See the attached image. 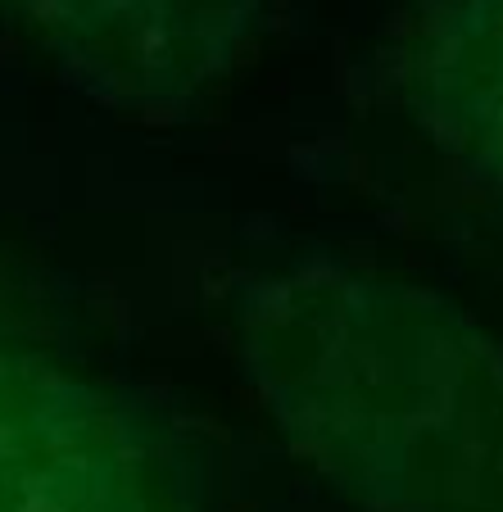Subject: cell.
Returning <instances> with one entry per match:
<instances>
[{"mask_svg": "<svg viewBox=\"0 0 503 512\" xmlns=\"http://www.w3.org/2000/svg\"><path fill=\"white\" fill-rule=\"evenodd\" d=\"M286 445L363 512H503V340L440 290L304 263L236 295Z\"/></svg>", "mask_w": 503, "mask_h": 512, "instance_id": "6da1fadb", "label": "cell"}, {"mask_svg": "<svg viewBox=\"0 0 503 512\" xmlns=\"http://www.w3.org/2000/svg\"><path fill=\"white\" fill-rule=\"evenodd\" d=\"M0 512H191L155 435L100 390L0 358Z\"/></svg>", "mask_w": 503, "mask_h": 512, "instance_id": "7a4b0ae2", "label": "cell"}, {"mask_svg": "<svg viewBox=\"0 0 503 512\" xmlns=\"http://www.w3.org/2000/svg\"><path fill=\"white\" fill-rule=\"evenodd\" d=\"M68 64L118 105H182L245 46L259 0H37Z\"/></svg>", "mask_w": 503, "mask_h": 512, "instance_id": "3957f363", "label": "cell"}, {"mask_svg": "<svg viewBox=\"0 0 503 512\" xmlns=\"http://www.w3.org/2000/svg\"><path fill=\"white\" fill-rule=\"evenodd\" d=\"M413 105L476 177L503 186V0H440L417 32Z\"/></svg>", "mask_w": 503, "mask_h": 512, "instance_id": "277c9868", "label": "cell"}]
</instances>
